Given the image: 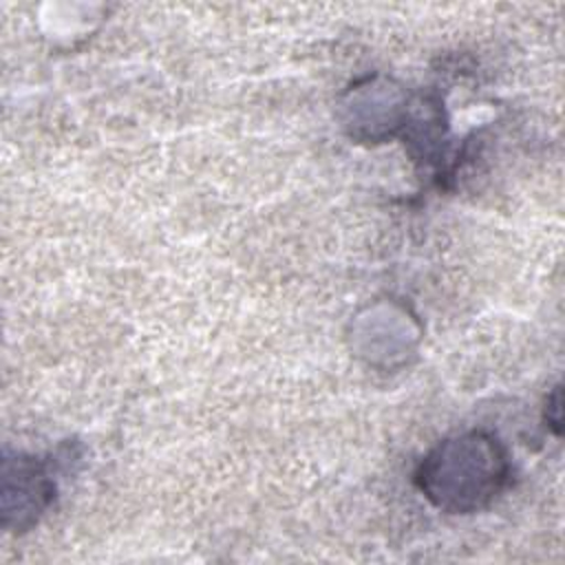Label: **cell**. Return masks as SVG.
Returning <instances> with one entry per match:
<instances>
[{
	"mask_svg": "<svg viewBox=\"0 0 565 565\" xmlns=\"http://www.w3.org/2000/svg\"><path fill=\"white\" fill-rule=\"evenodd\" d=\"M512 463L505 444L490 430H466L437 441L415 470V486L446 514L490 508L508 488Z\"/></svg>",
	"mask_w": 565,
	"mask_h": 565,
	"instance_id": "cell-1",
	"label": "cell"
},
{
	"mask_svg": "<svg viewBox=\"0 0 565 565\" xmlns=\"http://www.w3.org/2000/svg\"><path fill=\"white\" fill-rule=\"evenodd\" d=\"M408 110V93L395 79L373 75L344 93L340 119L353 139L380 143L402 135Z\"/></svg>",
	"mask_w": 565,
	"mask_h": 565,
	"instance_id": "cell-2",
	"label": "cell"
},
{
	"mask_svg": "<svg viewBox=\"0 0 565 565\" xmlns=\"http://www.w3.org/2000/svg\"><path fill=\"white\" fill-rule=\"evenodd\" d=\"M55 479L49 466L31 455L4 457L2 463V525L26 532L51 508Z\"/></svg>",
	"mask_w": 565,
	"mask_h": 565,
	"instance_id": "cell-3",
	"label": "cell"
},
{
	"mask_svg": "<svg viewBox=\"0 0 565 565\" xmlns=\"http://www.w3.org/2000/svg\"><path fill=\"white\" fill-rule=\"evenodd\" d=\"M545 411H552V417L547 422V426L554 428V433H561V386H554L552 395H547V404Z\"/></svg>",
	"mask_w": 565,
	"mask_h": 565,
	"instance_id": "cell-4",
	"label": "cell"
}]
</instances>
